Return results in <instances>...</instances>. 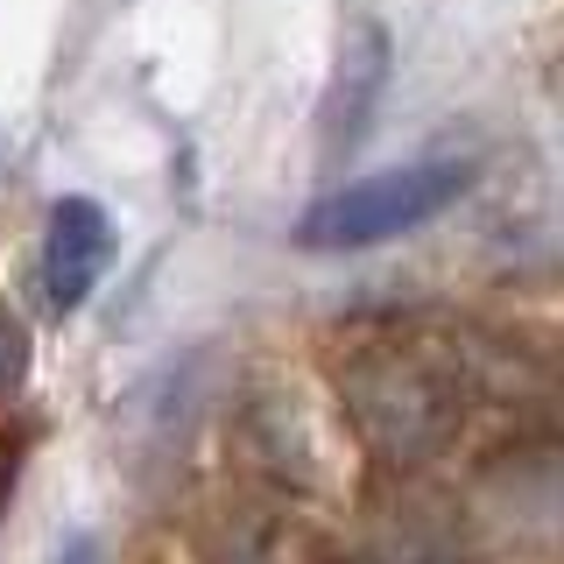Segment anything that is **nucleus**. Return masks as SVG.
<instances>
[{"label": "nucleus", "mask_w": 564, "mask_h": 564, "mask_svg": "<svg viewBox=\"0 0 564 564\" xmlns=\"http://www.w3.org/2000/svg\"><path fill=\"white\" fill-rule=\"evenodd\" d=\"M466 184H473L466 163H402V170L360 176V184L317 198L304 219H296V240H304V247H325V254L395 240V234H410V226L437 219L452 198H466Z\"/></svg>", "instance_id": "nucleus-1"}, {"label": "nucleus", "mask_w": 564, "mask_h": 564, "mask_svg": "<svg viewBox=\"0 0 564 564\" xmlns=\"http://www.w3.org/2000/svg\"><path fill=\"white\" fill-rule=\"evenodd\" d=\"M113 219L93 198H57L43 226V296L50 311H78L99 290V275L113 269Z\"/></svg>", "instance_id": "nucleus-2"}, {"label": "nucleus", "mask_w": 564, "mask_h": 564, "mask_svg": "<svg viewBox=\"0 0 564 564\" xmlns=\"http://www.w3.org/2000/svg\"><path fill=\"white\" fill-rule=\"evenodd\" d=\"M381 78H388V35L381 29H352L346 57H339V85H332V99H325L332 149H346V141L367 128V106L381 99Z\"/></svg>", "instance_id": "nucleus-3"}, {"label": "nucleus", "mask_w": 564, "mask_h": 564, "mask_svg": "<svg viewBox=\"0 0 564 564\" xmlns=\"http://www.w3.org/2000/svg\"><path fill=\"white\" fill-rule=\"evenodd\" d=\"M22 375H29V332L14 311H0V402L22 388Z\"/></svg>", "instance_id": "nucleus-4"}, {"label": "nucleus", "mask_w": 564, "mask_h": 564, "mask_svg": "<svg viewBox=\"0 0 564 564\" xmlns=\"http://www.w3.org/2000/svg\"><path fill=\"white\" fill-rule=\"evenodd\" d=\"M14 473H22V431L0 437V508H8V494H14Z\"/></svg>", "instance_id": "nucleus-5"}, {"label": "nucleus", "mask_w": 564, "mask_h": 564, "mask_svg": "<svg viewBox=\"0 0 564 564\" xmlns=\"http://www.w3.org/2000/svg\"><path fill=\"white\" fill-rule=\"evenodd\" d=\"M57 564H106V551H99V536H70Z\"/></svg>", "instance_id": "nucleus-6"}]
</instances>
